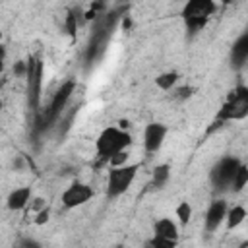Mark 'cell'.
I'll list each match as a JSON object with an SVG mask.
<instances>
[{
    "mask_svg": "<svg viewBox=\"0 0 248 248\" xmlns=\"http://www.w3.org/2000/svg\"><path fill=\"white\" fill-rule=\"evenodd\" d=\"M132 145V136L128 130H122L118 126H108L105 128L97 140H95V149L97 155L103 161H108L112 155L120 153V151H128V147Z\"/></svg>",
    "mask_w": 248,
    "mask_h": 248,
    "instance_id": "1",
    "label": "cell"
},
{
    "mask_svg": "<svg viewBox=\"0 0 248 248\" xmlns=\"http://www.w3.org/2000/svg\"><path fill=\"white\" fill-rule=\"evenodd\" d=\"M246 114H248V91H246V87H238V89L231 91L227 103L217 112L215 120L225 124V122H231V120H240Z\"/></svg>",
    "mask_w": 248,
    "mask_h": 248,
    "instance_id": "2",
    "label": "cell"
},
{
    "mask_svg": "<svg viewBox=\"0 0 248 248\" xmlns=\"http://www.w3.org/2000/svg\"><path fill=\"white\" fill-rule=\"evenodd\" d=\"M138 169L140 165L136 163H128L124 167H112L108 170V178H107V194L110 198H116V196H122L134 182L136 174H138Z\"/></svg>",
    "mask_w": 248,
    "mask_h": 248,
    "instance_id": "3",
    "label": "cell"
},
{
    "mask_svg": "<svg viewBox=\"0 0 248 248\" xmlns=\"http://www.w3.org/2000/svg\"><path fill=\"white\" fill-rule=\"evenodd\" d=\"M27 93H29V105L37 108L41 99V81H43V62L37 58L27 60Z\"/></svg>",
    "mask_w": 248,
    "mask_h": 248,
    "instance_id": "4",
    "label": "cell"
},
{
    "mask_svg": "<svg viewBox=\"0 0 248 248\" xmlns=\"http://www.w3.org/2000/svg\"><path fill=\"white\" fill-rule=\"evenodd\" d=\"M93 198V188L85 182H72L60 196V202L64 207L68 209H74V207H79L83 203H87L89 200Z\"/></svg>",
    "mask_w": 248,
    "mask_h": 248,
    "instance_id": "5",
    "label": "cell"
},
{
    "mask_svg": "<svg viewBox=\"0 0 248 248\" xmlns=\"http://www.w3.org/2000/svg\"><path fill=\"white\" fill-rule=\"evenodd\" d=\"M74 89H76V81H74V79H68V81H64V83L58 87V91L54 93V97H52V101H50V107H48V110H46V120H48V122H54V120L62 114V110L66 108V105H68V101H70Z\"/></svg>",
    "mask_w": 248,
    "mask_h": 248,
    "instance_id": "6",
    "label": "cell"
},
{
    "mask_svg": "<svg viewBox=\"0 0 248 248\" xmlns=\"http://www.w3.org/2000/svg\"><path fill=\"white\" fill-rule=\"evenodd\" d=\"M242 161H238L236 157H223L215 167H213V170H211V180H213V184L215 186H231V182H232V176H234V172H236V169H238V165H240Z\"/></svg>",
    "mask_w": 248,
    "mask_h": 248,
    "instance_id": "7",
    "label": "cell"
},
{
    "mask_svg": "<svg viewBox=\"0 0 248 248\" xmlns=\"http://www.w3.org/2000/svg\"><path fill=\"white\" fill-rule=\"evenodd\" d=\"M217 10V4L211 0H190L186 2V6L182 8V17L186 21L190 19H202L207 21Z\"/></svg>",
    "mask_w": 248,
    "mask_h": 248,
    "instance_id": "8",
    "label": "cell"
},
{
    "mask_svg": "<svg viewBox=\"0 0 248 248\" xmlns=\"http://www.w3.org/2000/svg\"><path fill=\"white\" fill-rule=\"evenodd\" d=\"M167 126L161 124V122H151L145 126L143 130V147L147 153H157L163 143H165V138H167Z\"/></svg>",
    "mask_w": 248,
    "mask_h": 248,
    "instance_id": "9",
    "label": "cell"
},
{
    "mask_svg": "<svg viewBox=\"0 0 248 248\" xmlns=\"http://www.w3.org/2000/svg\"><path fill=\"white\" fill-rule=\"evenodd\" d=\"M227 209L229 207H227V203L223 200H215V202L209 203V207L205 211V219H203L207 232H215L223 225V221L227 217Z\"/></svg>",
    "mask_w": 248,
    "mask_h": 248,
    "instance_id": "10",
    "label": "cell"
},
{
    "mask_svg": "<svg viewBox=\"0 0 248 248\" xmlns=\"http://www.w3.org/2000/svg\"><path fill=\"white\" fill-rule=\"evenodd\" d=\"M31 202V188L29 186H19L16 190L10 192L8 200H6V205L10 211H21L23 207H27Z\"/></svg>",
    "mask_w": 248,
    "mask_h": 248,
    "instance_id": "11",
    "label": "cell"
},
{
    "mask_svg": "<svg viewBox=\"0 0 248 248\" xmlns=\"http://www.w3.org/2000/svg\"><path fill=\"white\" fill-rule=\"evenodd\" d=\"M153 231H155V236L159 238H169V240H178V227L172 219L169 217H161L155 221L153 225Z\"/></svg>",
    "mask_w": 248,
    "mask_h": 248,
    "instance_id": "12",
    "label": "cell"
},
{
    "mask_svg": "<svg viewBox=\"0 0 248 248\" xmlns=\"http://www.w3.org/2000/svg\"><path fill=\"white\" fill-rule=\"evenodd\" d=\"M244 219H246V207H244V205H232L231 209H227L225 221H227V229H229V231L236 229Z\"/></svg>",
    "mask_w": 248,
    "mask_h": 248,
    "instance_id": "13",
    "label": "cell"
},
{
    "mask_svg": "<svg viewBox=\"0 0 248 248\" xmlns=\"http://www.w3.org/2000/svg\"><path fill=\"white\" fill-rule=\"evenodd\" d=\"M169 178H170V165H167V163L157 165L153 169V172H151V184L155 188H163Z\"/></svg>",
    "mask_w": 248,
    "mask_h": 248,
    "instance_id": "14",
    "label": "cell"
},
{
    "mask_svg": "<svg viewBox=\"0 0 248 248\" xmlns=\"http://www.w3.org/2000/svg\"><path fill=\"white\" fill-rule=\"evenodd\" d=\"M178 72H165V74H159L157 78H155V85L161 89V91H170L174 85H176V81H178Z\"/></svg>",
    "mask_w": 248,
    "mask_h": 248,
    "instance_id": "15",
    "label": "cell"
},
{
    "mask_svg": "<svg viewBox=\"0 0 248 248\" xmlns=\"http://www.w3.org/2000/svg\"><path fill=\"white\" fill-rule=\"evenodd\" d=\"M246 182H248V167H246V163H240L236 172H234V176H232V182H231L232 192H242Z\"/></svg>",
    "mask_w": 248,
    "mask_h": 248,
    "instance_id": "16",
    "label": "cell"
},
{
    "mask_svg": "<svg viewBox=\"0 0 248 248\" xmlns=\"http://www.w3.org/2000/svg\"><path fill=\"white\" fill-rule=\"evenodd\" d=\"M246 56H248V35H242L232 46V60L236 64H242Z\"/></svg>",
    "mask_w": 248,
    "mask_h": 248,
    "instance_id": "17",
    "label": "cell"
},
{
    "mask_svg": "<svg viewBox=\"0 0 248 248\" xmlns=\"http://www.w3.org/2000/svg\"><path fill=\"white\" fill-rule=\"evenodd\" d=\"M174 215H176V219H178L180 225H188L190 219H192V205L188 202H180L176 205V209H174Z\"/></svg>",
    "mask_w": 248,
    "mask_h": 248,
    "instance_id": "18",
    "label": "cell"
},
{
    "mask_svg": "<svg viewBox=\"0 0 248 248\" xmlns=\"http://www.w3.org/2000/svg\"><path fill=\"white\" fill-rule=\"evenodd\" d=\"M128 159H130V153H128V151H120V153L112 155L107 163L110 165V169H112V167H124V165H128Z\"/></svg>",
    "mask_w": 248,
    "mask_h": 248,
    "instance_id": "19",
    "label": "cell"
},
{
    "mask_svg": "<svg viewBox=\"0 0 248 248\" xmlns=\"http://www.w3.org/2000/svg\"><path fill=\"white\" fill-rule=\"evenodd\" d=\"M64 27H66V31H68L72 37H76V31H78V16H76L74 12H70V14L66 16Z\"/></svg>",
    "mask_w": 248,
    "mask_h": 248,
    "instance_id": "20",
    "label": "cell"
},
{
    "mask_svg": "<svg viewBox=\"0 0 248 248\" xmlns=\"http://www.w3.org/2000/svg\"><path fill=\"white\" fill-rule=\"evenodd\" d=\"M151 246H153V248H176V240L153 236V238H151Z\"/></svg>",
    "mask_w": 248,
    "mask_h": 248,
    "instance_id": "21",
    "label": "cell"
},
{
    "mask_svg": "<svg viewBox=\"0 0 248 248\" xmlns=\"http://www.w3.org/2000/svg\"><path fill=\"white\" fill-rule=\"evenodd\" d=\"M48 219H50V207L46 205L45 209H41V211H37L35 213V225H46L48 223Z\"/></svg>",
    "mask_w": 248,
    "mask_h": 248,
    "instance_id": "22",
    "label": "cell"
},
{
    "mask_svg": "<svg viewBox=\"0 0 248 248\" xmlns=\"http://www.w3.org/2000/svg\"><path fill=\"white\" fill-rule=\"evenodd\" d=\"M29 203H31V209H33V213H37V211H41V209H45V207H46V202H45V198H33Z\"/></svg>",
    "mask_w": 248,
    "mask_h": 248,
    "instance_id": "23",
    "label": "cell"
},
{
    "mask_svg": "<svg viewBox=\"0 0 248 248\" xmlns=\"http://www.w3.org/2000/svg\"><path fill=\"white\" fill-rule=\"evenodd\" d=\"M176 93H178V97H180V99H184V97H190V95H192V87H180Z\"/></svg>",
    "mask_w": 248,
    "mask_h": 248,
    "instance_id": "24",
    "label": "cell"
},
{
    "mask_svg": "<svg viewBox=\"0 0 248 248\" xmlns=\"http://www.w3.org/2000/svg\"><path fill=\"white\" fill-rule=\"evenodd\" d=\"M4 60H6V46L0 45V74H2V70H4Z\"/></svg>",
    "mask_w": 248,
    "mask_h": 248,
    "instance_id": "25",
    "label": "cell"
},
{
    "mask_svg": "<svg viewBox=\"0 0 248 248\" xmlns=\"http://www.w3.org/2000/svg\"><path fill=\"white\" fill-rule=\"evenodd\" d=\"M23 246H25V248H39V244H37V242H29V240H27Z\"/></svg>",
    "mask_w": 248,
    "mask_h": 248,
    "instance_id": "26",
    "label": "cell"
},
{
    "mask_svg": "<svg viewBox=\"0 0 248 248\" xmlns=\"http://www.w3.org/2000/svg\"><path fill=\"white\" fill-rule=\"evenodd\" d=\"M2 108H4V103H2V99H0V112H2Z\"/></svg>",
    "mask_w": 248,
    "mask_h": 248,
    "instance_id": "27",
    "label": "cell"
},
{
    "mask_svg": "<svg viewBox=\"0 0 248 248\" xmlns=\"http://www.w3.org/2000/svg\"><path fill=\"white\" fill-rule=\"evenodd\" d=\"M114 248H124V246H114Z\"/></svg>",
    "mask_w": 248,
    "mask_h": 248,
    "instance_id": "28",
    "label": "cell"
}]
</instances>
